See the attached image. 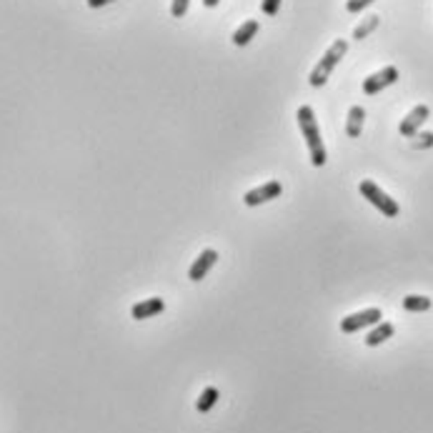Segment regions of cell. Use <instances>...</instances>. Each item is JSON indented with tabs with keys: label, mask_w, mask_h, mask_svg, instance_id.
<instances>
[{
	"label": "cell",
	"mask_w": 433,
	"mask_h": 433,
	"mask_svg": "<svg viewBox=\"0 0 433 433\" xmlns=\"http://www.w3.org/2000/svg\"><path fill=\"white\" fill-rule=\"evenodd\" d=\"M296 121H298V128H301L303 138H306L308 153H311V163L316 165V168L326 165L328 153H326L324 138H321V128H319V123H316V113H313L311 105H301V108H298Z\"/></svg>",
	"instance_id": "obj_1"
},
{
	"label": "cell",
	"mask_w": 433,
	"mask_h": 433,
	"mask_svg": "<svg viewBox=\"0 0 433 433\" xmlns=\"http://www.w3.org/2000/svg\"><path fill=\"white\" fill-rule=\"evenodd\" d=\"M348 53V43L345 40H336L333 45H331L328 50L324 53V58L319 61V66L311 71V78H308V83H311L313 88H321V85H326L331 78V73H333V68L340 63V58Z\"/></svg>",
	"instance_id": "obj_2"
},
{
	"label": "cell",
	"mask_w": 433,
	"mask_h": 433,
	"mask_svg": "<svg viewBox=\"0 0 433 433\" xmlns=\"http://www.w3.org/2000/svg\"><path fill=\"white\" fill-rule=\"evenodd\" d=\"M358 191H361V196L366 198V201H368L371 206H376V208H379L381 213L386 215V218H396V215L401 213L398 203H396L393 198H391L386 191H381V188L376 186L373 181H361Z\"/></svg>",
	"instance_id": "obj_3"
},
{
	"label": "cell",
	"mask_w": 433,
	"mask_h": 433,
	"mask_svg": "<svg viewBox=\"0 0 433 433\" xmlns=\"http://www.w3.org/2000/svg\"><path fill=\"white\" fill-rule=\"evenodd\" d=\"M381 319H384V313H381V308H366V311L351 313V316H345V319H340V331H343V333H358V331H361V328H368V326H376Z\"/></svg>",
	"instance_id": "obj_4"
},
{
	"label": "cell",
	"mask_w": 433,
	"mask_h": 433,
	"mask_svg": "<svg viewBox=\"0 0 433 433\" xmlns=\"http://www.w3.org/2000/svg\"><path fill=\"white\" fill-rule=\"evenodd\" d=\"M396 81H398V68L386 66V68H381L379 73H373V76H368L366 81H363V93L376 95L384 88H388V85H393Z\"/></svg>",
	"instance_id": "obj_5"
},
{
	"label": "cell",
	"mask_w": 433,
	"mask_h": 433,
	"mask_svg": "<svg viewBox=\"0 0 433 433\" xmlns=\"http://www.w3.org/2000/svg\"><path fill=\"white\" fill-rule=\"evenodd\" d=\"M280 193H283V186H280L278 181H268L263 183V186L253 188V191H248L246 196H243V203L246 206H263L268 203V201H273V198H278Z\"/></svg>",
	"instance_id": "obj_6"
},
{
	"label": "cell",
	"mask_w": 433,
	"mask_h": 433,
	"mask_svg": "<svg viewBox=\"0 0 433 433\" xmlns=\"http://www.w3.org/2000/svg\"><path fill=\"white\" fill-rule=\"evenodd\" d=\"M428 115H431V110H428V105H416V108L411 110V113L401 121V136L403 138H413L418 133V128L423 126V123L428 121Z\"/></svg>",
	"instance_id": "obj_7"
},
{
	"label": "cell",
	"mask_w": 433,
	"mask_h": 433,
	"mask_svg": "<svg viewBox=\"0 0 433 433\" xmlns=\"http://www.w3.org/2000/svg\"><path fill=\"white\" fill-rule=\"evenodd\" d=\"M215 261H218V253L213 251V248H206L201 256L193 261L191 271H188V278L193 280V283H198V280H203L206 275H208V271L215 266Z\"/></svg>",
	"instance_id": "obj_8"
},
{
	"label": "cell",
	"mask_w": 433,
	"mask_h": 433,
	"mask_svg": "<svg viewBox=\"0 0 433 433\" xmlns=\"http://www.w3.org/2000/svg\"><path fill=\"white\" fill-rule=\"evenodd\" d=\"M165 311V301L163 298H148V301H141L133 306L131 316L136 321H146V319H153V316H158V313Z\"/></svg>",
	"instance_id": "obj_9"
},
{
	"label": "cell",
	"mask_w": 433,
	"mask_h": 433,
	"mask_svg": "<svg viewBox=\"0 0 433 433\" xmlns=\"http://www.w3.org/2000/svg\"><path fill=\"white\" fill-rule=\"evenodd\" d=\"M258 20H246L241 23V25L236 28V33H233V45H238V48H243V45H248L253 38H256L258 33Z\"/></svg>",
	"instance_id": "obj_10"
},
{
	"label": "cell",
	"mask_w": 433,
	"mask_h": 433,
	"mask_svg": "<svg viewBox=\"0 0 433 433\" xmlns=\"http://www.w3.org/2000/svg\"><path fill=\"white\" fill-rule=\"evenodd\" d=\"M363 121H366V110H363L361 105H353V108L348 110V123H345V133H348V138L361 136Z\"/></svg>",
	"instance_id": "obj_11"
},
{
	"label": "cell",
	"mask_w": 433,
	"mask_h": 433,
	"mask_svg": "<svg viewBox=\"0 0 433 433\" xmlns=\"http://www.w3.org/2000/svg\"><path fill=\"white\" fill-rule=\"evenodd\" d=\"M393 324H388V321H379V324H376V328L371 331V333L366 336V345H381V343H386V340L391 338V336H393Z\"/></svg>",
	"instance_id": "obj_12"
},
{
	"label": "cell",
	"mask_w": 433,
	"mask_h": 433,
	"mask_svg": "<svg viewBox=\"0 0 433 433\" xmlns=\"http://www.w3.org/2000/svg\"><path fill=\"white\" fill-rule=\"evenodd\" d=\"M218 388H213V386H208V388L203 391V393H201V398L196 401V411L198 413H208L210 408L215 406V403H218Z\"/></svg>",
	"instance_id": "obj_13"
},
{
	"label": "cell",
	"mask_w": 433,
	"mask_h": 433,
	"mask_svg": "<svg viewBox=\"0 0 433 433\" xmlns=\"http://www.w3.org/2000/svg\"><path fill=\"white\" fill-rule=\"evenodd\" d=\"M431 298L426 296H406L403 298V308H406L408 313H426L431 311Z\"/></svg>",
	"instance_id": "obj_14"
},
{
	"label": "cell",
	"mask_w": 433,
	"mask_h": 433,
	"mask_svg": "<svg viewBox=\"0 0 433 433\" xmlns=\"http://www.w3.org/2000/svg\"><path fill=\"white\" fill-rule=\"evenodd\" d=\"M376 28H379V16H368L366 20H363L361 25H358L356 30H353V38H356V40H363L368 33H373Z\"/></svg>",
	"instance_id": "obj_15"
},
{
	"label": "cell",
	"mask_w": 433,
	"mask_h": 433,
	"mask_svg": "<svg viewBox=\"0 0 433 433\" xmlns=\"http://www.w3.org/2000/svg\"><path fill=\"white\" fill-rule=\"evenodd\" d=\"M376 0H345V11L348 13H361L366 11L368 6H373Z\"/></svg>",
	"instance_id": "obj_16"
},
{
	"label": "cell",
	"mask_w": 433,
	"mask_h": 433,
	"mask_svg": "<svg viewBox=\"0 0 433 433\" xmlns=\"http://www.w3.org/2000/svg\"><path fill=\"white\" fill-rule=\"evenodd\" d=\"M188 6H191V0H173V3H170V13H173V18H183V16H186Z\"/></svg>",
	"instance_id": "obj_17"
},
{
	"label": "cell",
	"mask_w": 433,
	"mask_h": 433,
	"mask_svg": "<svg viewBox=\"0 0 433 433\" xmlns=\"http://www.w3.org/2000/svg\"><path fill=\"white\" fill-rule=\"evenodd\" d=\"M261 11H263L268 18H273L275 13L280 11V0H263V3H261Z\"/></svg>",
	"instance_id": "obj_18"
},
{
	"label": "cell",
	"mask_w": 433,
	"mask_h": 433,
	"mask_svg": "<svg viewBox=\"0 0 433 433\" xmlns=\"http://www.w3.org/2000/svg\"><path fill=\"white\" fill-rule=\"evenodd\" d=\"M416 138H421V141H413L416 148H428V146H433V133H421V136H416Z\"/></svg>",
	"instance_id": "obj_19"
},
{
	"label": "cell",
	"mask_w": 433,
	"mask_h": 433,
	"mask_svg": "<svg viewBox=\"0 0 433 433\" xmlns=\"http://www.w3.org/2000/svg\"><path fill=\"white\" fill-rule=\"evenodd\" d=\"M85 3H88V8H105L110 3H115V0H85Z\"/></svg>",
	"instance_id": "obj_20"
},
{
	"label": "cell",
	"mask_w": 433,
	"mask_h": 433,
	"mask_svg": "<svg viewBox=\"0 0 433 433\" xmlns=\"http://www.w3.org/2000/svg\"><path fill=\"white\" fill-rule=\"evenodd\" d=\"M218 3H220V0H203V6H206V8H215Z\"/></svg>",
	"instance_id": "obj_21"
}]
</instances>
